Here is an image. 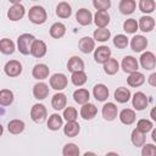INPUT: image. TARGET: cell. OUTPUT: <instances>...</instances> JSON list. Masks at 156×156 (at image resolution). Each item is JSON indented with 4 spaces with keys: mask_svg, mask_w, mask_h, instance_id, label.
<instances>
[{
    "mask_svg": "<svg viewBox=\"0 0 156 156\" xmlns=\"http://www.w3.org/2000/svg\"><path fill=\"white\" fill-rule=\"evenodd\" d=\"M102 65H104V71H105V73L108 74V76L116 74V73L118 72V69H119V63H118V61H117L116 58H112V57H110V58H108L106 62H104Z\"/></svg>",
    "mask_w": 156,
    "mask_h": 156,
    "instance_id": "30",
    "label": "cell"
},
{
    "mask_svg": "<svg viewBox=\"0 0 156 156\" xmlns=\"http://www.w3.org/2000/svg\"><path fill=\"white\" fill-rule=\"evenodd\" d=\"M135 7H136L135 0H121L119 1V5H118V10L123 15H130V13H133L135 11Z\"/></svg>",
    "mask_w": 156,
    "mask_h": 156,
    "instance_id": "28",
    "label": "cell"
},
{
    "mask_svg": "<svg viewBox=\"0 0 156 156\" xmlns=\"http://www.w3.org/2000/svg\"><path fill=\"white\" fill-rule=\"evenodd\" d=\"M33 1H38V0H33Z\"/></svg>",
    "mask_w": 156,
    "mask_h": 156,
    "instance_id": "54",
    "label": "cell"
},
{
    "mask_svg": "<svg viewBox=\"0 0 156 156\" xmlns=\"http://www.w3.org/2000/svg\"><path fill=\"white\" fill-rule=\"evenodd\" d=\"M152 130V140L156 141V129H151Z\"/></svg>",
    "mask_w": 156,
    "mask_h": 156,
    "instance_id": "50",
    "label": "cell"
},
{
    "mask_svg": "<svg viewBox=\"0 0 156 156\" xmlns=\"http://www.w3.org/2000/svg\"><path fill=\"white\" fill-rule=\"evenodd\" d=\"M152 128H154L152 122H151V121H149V119H145V118L139 119V121H138V123H136V129H139V130H140V132H143L144 134L149 133Z\"/></svg>",
    "mask_w": 156,
    "mask_h": 156,
    "instance_id": "44",
    "label": "cell"
},
{
    "mask_svg": "<svg viewBox=\"0 0 156 156\" xmlns=\"http://www.w3.org/2000/svg\"><path fill=\"white\" fill-rule=\"evenodd\" d=\"M88 155H95V154L94 152H85L84 154V156H88Z\"/></svg>",
    "mask_w": 156,
    "mask_h": 156,
    "instance_id": "53",
    "label": "cell"
},
{
    "mask_svg": "<svg viewBox=\"0 0 156 156\" xmlns=\"http://www.w3.org/2000/svg\"><path fill=\"white\" fill-rule=\"evenodd\" d=\"M101 113L106 121H113L118 115V108L113 102H107L102 106Z\"/></svg>",
    "mask_w": 156,
    "mask_h": 156,
    "instance_id": "14",
    "label": "cell"
},
{
    "mask_svg": "<svg viewBox=\"0 0 156 156\" xmlns=\"http://www.w3.org/2000/svg\"><path fill=\"white\" fill-rule=\"evenodd\" d=\"M138 22L134 18H128L123 22V30L128 34H134L138 30Z\"/></svg>",
    "mask_w": 156,
    "mask_h": 156,
    "instance_id": "41",
    "label": "cell"
},
{
    "mask_svg": "<svg viewBox=\"0 0 156 156\" xmlns=\"http://www.w3.org/2000/svg\"><path fill=\"white\" fill-rule=\"evenodd\" d=\"M71 82L76 87H82L83 84L87 83V74H85V72L84 71L73 72L72 76H71Z\"/></svg>",
    "mask_w": 156,
    "mask_h": 156,
    "instance_id": "38",
    "label": "cell"
},
{
    "mask_svg": "<svg viewBox=\"0 0 156 156\" xmlns=\"http://www.w3.org/2000/svg\"><path fill=\"white\" fill-rule=\"evenodd\" d=\"M130 140H132V143H133V145H134V146L140 147V146H143V145H144V143H145L146 138H145V134H144L143 132H140L139 129H136V128H135V129L132 132Z\"/></svg>",
    "mask_w": 156,
    "mask_h": 156,
    "instance_id": "36",
    "label": "cell"
},
{
    "mask_svg": "<svg viewBox=\"0 0 156 156\" xmlns=\"http://www.w3.org/2000/svg\"><path fill=\"white\" fill-rule=\"evenodd\" d=\"M48 117V110L43 104H35L30 108V118L37 123H43Z\"/></svg>",
    "mask_w": 156,
    "mask_h": 156,
    "instance_id": "3",
    "label": "cell"
},
{
    "mask_svg": "<svg viewBox=\"0 0 156 156\" xmlns=\"http://www.w3.org/2000/svg\"><path fill=\"white\" fill-rule=\"evenodd\" d=\"M2 133H4V127L1 126V123H0V136L2 135Z\"/></svg>",
    "mask_w": 156,
    "mask_h": 156,
    "instance_id": "52",
    "label": "cell"
},
{
    "mask_svg": "<svg viewBox=\"0 0 156 156\" xmlns=\"http://www.w3.org/2000/svg\"><path fill=\"white\" fill-rule=\"evenodd\" d=\"M9 1H10L12 5H15V4H21L22 0H9Z\"/></svg>",
    "mask_w": 156,
    "mask_h": 156,
    "instance_id": "51",
    "label": "cell"
},
{
    "mask_svg": "<svg viewBox=\"0 0 156 156\" xmlns=\"http://www.w3.org/2000/svg\"><path fill=\"white\" fill-rule=\"evenodd\" d=\"M56 15L60 18H68L72 15V7L68 2L66 1H61L57 4L56 6Z\"/></svg>",
    "mask_w": 156,
    "mask_h": 156,
    "instance_id": "29",
    "label": "cell"
},
{
    "mask_svg": "<svg viewBox=\"0 0 156 156\" xmlns=\"http://www.w3.org/2000/svg\"><path fill=\"white\" fill-rule=\"evenodd\" d=\"M93 6L96 10H108L111 7V0H93Z\"/></svg>",
    "mask_w": 156,
    "mask_h": 156,
    "instance_id": "46",
    "label": "cell"
},
{
    "mask_svg": "<svg viewBox=\"0 0 156 156\" xmlns=\"http://www.w3.org/2000/svg\"><path fill=\"white\" fill-rule=\"evenodd\" d=\"M63 124V117H61L58 113L50 115L48 119V128L50 130H58Z\"/></svg>",
    "mask_w": 156,
    "mask_h": 156,
    "instance_id": "31",
    "label": "cell"
},
{
    "mask_svg": "<svg viewBox=\"0 0 156 156\" xmlns=\"http://www.w3.org/2000/svg\"><path fill=\"white\" fill-rule=\"evenodd\" d=\"M34 35L29 33H23L17 38V49L21 54L23 55H29L30 54V46L32 43L34 41Z\"/></svg>",
    "mask_w": 156,
    "mask_h": 156,
    "instance_id": "2",
    "label": "cell"
},
{
    "mask_svg": "<svg viewBox=\"0 0 156 156\" xmlns=\"http://www.w3.org/2000/svg\"><path fill=\"white\" fill-rule=\"evenodd\" d=\"M67 105V98L63 93H56L52 98H51V106L52 108H55L56 111H61L66 107Z\"/></svg>",
    "mask_w": 156,
    "mask_h": 156,
    "instance_id": "21",
    "label": "cell"
},
{
    "mask_svg": "<svg viewBox=\"0 0 156 156\" xmlns=\"http://www.w3.org/2000/svg\"><path fill=\"white\" fill-rule=\"evenodd\" d=\"M28 18L34 24H43L48 20L46 10L43 6H39V5L32 6L29 9V12H28Z\"/></svg>",
    "mask_w": 156,
    "mask_h": 156,
    "instance_id": "1",
    "label": "cell"
},
{
    "mask_svg": "<svg viewBox=\"0 0 156 156\" xmlns=\"http://www.w3.org/2000/svg\"><path fill=\"white\" fill-rule=\"evenodd\" d=\"M147 82H149V84H150L151 87H156V73H155V72L150 74Z\"/></svg>",
    "mask_w": 156,
    "mask_h": 156,
    "instance_id": "48",
    "label": "cell"
},
{
    "mask_svg": "<svg viewBox=\"0 0 156 156\" xmlns=\"http://www.w3.org/2000/svg\"><path fill=\"white\" fill-rule=\"evenodd\" d=\"M144 82H145V76H144L143 73L138 72V71L129 73V76H128V78H127L128 85H129V87H133V88H138V87L143 85Z\"/></svg>",
    "mask_w": 156,
    "mask_h": 156,
    "instance_id": "22",
    "label": "cell"
},
{
    "mask_svg": "<svg viewBox=\"0 0 156 156\" xmlns=\"http://www.w3.org/2000/svg\"><path fill=\"white\" fill-rule=\"evenodd\" d=\"M24 13H26L24 6L21 5V4H15V5H12L9 9V11H7V18L10 21H13V22L15 21H20V20L23 18Z\"/></svg>",
    "mask_w": 156,
    "mask_h": 156,
    "instance_id": "10",
    "label": "cell"
},
{
    "mask_svg": "<svg viewBox=\"0 0 156 156\" xmlns=\"http://www.w3.org/2000/svg\"><path fill=\"white\" fill-rule=\"evenodd\" d=\"M121 66H122L123 72H126V73H132V72L138 71V68H139V62L136 61L135 57L128 55V56H124V57H123Z\"/></svg>",
    "mask_w": 156,
    "mask_h": 156,
    "instance_id": "11",
    "label": "cell"
},
{
    "mask_svg": "<svg viewBox=\"0 0 156 156\" xmlns=\"http://www.w3.org/2000/svg\"><path fill=\"white\" fill-rule=\"evenodd\" d=\"M15 43L9 38H2L0 40V52L4 55H12L15 52Z\"/></svg>",
    "mask_w": 156,
    "mask_h": 156,
    "instance_id": "32",
    "label": "cell"
},
{
    "mask_svg": "<svg viewBox=\"0 0 156 156\" xmlns=\"http://www.w3.org/2000/svg\"><path fill=\"white\" fill-rule=\"evenodd\" d=\"M138 28L145 33L151 32L155 28V20L151 16H146V15L141 16L139 18V22H138Z\"/></svg>",
    "mask_w": 156,
    "mask_h": 156,
    "instance_id": "19",
    "label": "cell"
},
{
    "mask_svg": "<svg viewBox=\"0 0 156 156\" xmlns=\"http://www.w3.org/2000/svg\"><path fill=\"white\" fill-rule=\"evenodd\" d=\"M13 101V93L10 89H1L0 90V105L9 106Z\"/></svg>",
    "mask_w": 156,
    "mask_h": 156,
    "instance_id": "39",
    "label": "cell"
},
{
    "mask_svg": "<svg viewBox=\"0 0 156 156\" xmlns=\"http://www.w3.org/2000/svg\"><path fill=\"white\" fill-rule=\"evenodd\" d=\"M140 65L146 71L154 69L156 66V56L154 55V52H151V51L143 52L140 56Z\"/></svg>",
    "mask_w": 156,
    "mask_h": 156,
    "instance_id": "7",
    "label": "cell"
},
{
    "mask_svg": "<svg viewBox=\"0 0 156 156\" xmlns=\"http://www.w3.org/2000/svg\"><path fill=\"white\" fill-rule=\"evenodd\" d=\"M129 44V40L127 38V35L124 34H117L115 38H113V45L117 48V49H126Z\"/></svg>",
    "mask_w": 156,
    "mask_h": 156,
    "instance_id": "43",
    "label": "cell"
},
{
    "mask_svg": "<svg viewBox=\"0 0 156 156\" xmlns=\"http://www.w3.org/2000/svg\"><path fill=\"white\" fill-rule=\"evenodd\" d=\"M5 74L9 77H18L22 73V65L17 60H10L4 67Z\"/></svg>",
    "mask_w": 156,
    "mask_h": 156,
    "instance_id": "5",
    "label": "cell"
},
{
    "mask_svg": "<svg viewBox=\"0 0 156 156\" xmlns=\"http://www.w3.org/2000/svg\"><path fill=\"white\" fill-rule=\"evenodd\" d=\"M50 73V68L45 65V63H37L33 69H32V76L33 78L38 79V80H44L49 77Z\"/></svg>",
    "mask_w": 156,
    "mask_h": 156,
    "instance_id": "12",
    "label": "cell"
},
{
    "mask_svg": "<svg viewBox=\"0 0 156 156\" xmlns=\"http://www.w3.org/2000/svg\"><path fill=\"white\" fill-rule=\"evenodd\" d=\"M73 99H74V101H76L77 104L83 105V104H85V102L89 101V99H90V94H89L88 89L79 88V89H77V90L73 93Z\"/></svg>",
    "mask_w": 156,
    "mask_h": 156,
    "instance_id": "33",
    "label": "cell"
},
{
    "mask_svg": "<svg viewBox=\"0 0 156 156\" xmlns=\"http://www.w3.org/2000/svg\"><path fill=\"white\" fill-rule=\"evenodd\" d=\"M141 155L143 156H155L156 155V146L154 144H145L143 145L141 149Z\"/></svg>",
    "mask_w": 156,
    "mask_h": 156,
    "instance_id": "47",
    "label": "cell"
},
{
    "mask_svg": "<svg viewBox=\"0 0 156 156\" xmlns=\"http://www.w3.org/2000/svg\"><path fill=\"white\" fill-rule=\"evenodd\" d=\"M147 46V39L144 35H134L130 40V48L135 52H141Z\"/></svg>",
    "mask_w": 156,
    "mask_h": 156,
    "instance_id": "15",
    "label": "cell"
},
{
    "mask_svg": "<svg viewBox=\"0 0 156 156\" xmlns=\"http://www.w3.org/2000/svg\"><path fill=\"white\" fill-rule=\"evenodd\" d=\"M108 94H110L108 88H107L105 84L99 83V84H96V85L93 88V95H94V98H95L98 101H105V100H107Z\"/></svg>",
    "mask_w": 156,
    "mask_h": 156,
    "instance_id": "20",
    "label": "cell"
},
{
    "mask_svg": "<svg viewBox=\"0 0 156 156\" xmlns=\"http://www.w3.org/2000/svg\"><path fill=\"white\" fill-rule=\"evenodd\" d=\"M79 50L84 54H90L94 49H95V40L91 39L90 37H83L79 43H78Z\"/></svg>",
    "mask_w": 156,
    "mask_h": 156,
    "instance_id": "25",
    "label": "cell"
},
{
    "mask_svg": "<svg viewBox=\"0 0 156 156\" xmlns=\"http://www.w3.org/2000/svg\"><path fill=\"white\" fill-rule=\"evenodd\" d=\"M46 51H48V48H46L45 41L39 40V39H34V41L32 43V46H30V55L37 57V58H40V57L45 56Z\"/></svg>",
    "mask_w": 156,
    "mask_h": 156,
    "instance_id": "6",
    "label": "cell"
},
{
    "mask_svg": "<svg viewBox=\"0 0 156 156\" xmlns=\"http://www.w3.org/2000/svg\"><path fill=\"white\" fill-rule=\"evenodd\" d=\"M113 95H115L116 101L119 102V104L128 102L129 99H130V96H132L130 90L127 89V88H124V87H119V88H117V89L115 90V94H113Z\"/></svg>",
    "mask_w": 156,
    "mask_h": 156,
    "instance_id": "27",
    "label": "cell"
},
{
    "mask_svg": "<svg viewBox=\"0 0 156 156\" xmlns=\"http://www.w3.org/2000/svg\"><path fill=\"white\" fill-rule=\"evenodd\" d=\"M66 33V26L61 22H55L51 27H50V35L55 39H60L65 35Z\"/></svg>",
    "mask_w": 156,
    "mask_h": 156,
    "instance_id": "34",
    "label": "cell"
},
{
    "mask_svg": "<svg viewBox=\"0 0 156 156\" xmlns=\"http://www.w3.org/2000/svg\"><path fill=\"white\" fill-rule=\"evenodd\" d=\"M155 0H139V10L144 13H151L155 11Z\"/></svg>",
    "mask_w": 156,
    "mask_h": 156,
    "instance_id": "40",
    "label": "cell"
},
{
    "mask_svg": "<svg viewBox=\"0 0 156 156\" xmlns=\"http://www.w3.org/2000/svg\"><path fill=\"white\" fill-rule=\"evenodd\" d=\"M93 35H94V40L104 43V41H107V40L110 39L111 32H110L106 27H105V28H98V29L94 30Z\"/></svg>",
    "mask_w": 156,
    "mask_h": 156,
    "instance_id": "37",
    "label": "cell"
},
{
    "mask_svg": "<svg viewBox=\"0 0 156 156\" xmlns=\"http://www.w3.org/2000/svg\"><path fill=\"white\" fill-rule=\"evenodd\" d=\"M33 95L37 100H44L49 95V85L44 82H39L33 87Z\"/></svg>",
    "mask_w": 156,
    "mask_h": 156,
    "instance_id": "16",
    "label": "cell"
},
{
    "mask_svg": "<svg viewBox=\"0 0 156 156\" xmlns=\"http://www.w3.org/2000/svg\"><path fill=\"white\" fill-rule=\"evenodd\" d=\"M132 104L136 111H143L144 108H146L149 100H147V96L143 91H136L132 98Z\"/></svg>",
    "mask_w": 156,
    "mask_h": 156,
    "instance_id": "9",
    "label": "cell"
},
{
    "mask_svg": "<svg viewBox=\"0 0 156 156\" xmlns=\"http://www.w3.org/2000/svg\"><path fill=\"white\" fill-rule=\"evenodd\" d=\"M24 122L21 121V119H12L7 124V130L11 133V134H20L24 130Z\"/></svg>",
    "mask_w": 156,
    "mask_h": 156,
    "instance_id": "35",
    "label": "cell"
},
{
    "mask_svg": "<svg viewBox=\"0 0 156 156\" xmlns=\"http://www.w3.org/2000/svg\"><path fill=\"white\" fill-rule=\"evenodd\" d=\"M135 111L132 110V108H123L121 112H119V121L126 124V126H130L135 122Z\"/></svg>",
    "mask_w": 156,
    "mask_h": 156,
    "instance_id": "23",
    "label": "cell"
},
{
    "mask_svg": "<svg viewBox=\"0 0 156 156\" xmlns=\"http://www.w3.org/2000/svg\"><path fill=\"white\" fill-rule=\"evenodd\" d=\"M79 130H80V127H79V123L77 121H67L66 126L63 127V133L68 138L77 136Z\"/></svg>",
    "mask_w": 156,
    "mask_h": 156,
    "instance_id": "24",
    "label": "cell"
},
{
    "mask_svg": "<svg viewBox=\"0 0 156 156\" xmlns=\"http://www.w3.org/2000/svg\"><path fill=\"white\" fill-rule=\"evenodd\" d=\"M68 84V79L63 73H55L50 78V87L57 91L63 90Z\"/></svg>",
    "mask_w": 156,
    "mask_h": 156,
    "instance_id": "4",
    "label": "cell"
},
{
    "mask_svg": "<svg viewBox=\"0 0 156 156\" xmlns=\"http://www.w3.org/2000/svg\"><path fill=\"white\" fill-rule=\"evenodd\" d=\"M76 20L80 26H89L93 21V15L88 9H79L76 13Z\"/></svg>",
    "mask_w": 156,
    "mask_h": 156,
    "instance_id": "17",
    "label": "cell"
},
{
    "mask_svg": "<svg viewBox=\"0 0 156 156\" xmlns=\"http://www.w3.org/2000/svg\"><path fill=\"white\" fill-rule=\"evenodd\" d=\"M79 147L73 144V143H68L63 146L62 149V155L63 156H78L79 155Z\"/></svg>",
    "mask_w": 156,
    "mask_h": 156,
    "instance_id": "42",
    "label": "cell"
},
{
    "mask_svg": "<svg viewBox=\"0 0 156 156\" xmlns=\"http://www.w3.org/2000/svg\"><path fill=\"white\" fill-rule=\"evenodd\" d=\"M111 57V50L108 46L101 45L94 49V60L98 63H104Z\"/></svg>",
    "mask_w": 156,
    "mask_h": 156,
    "instance_id": "8",
    "label": "cell"
},
{
    "mask_svg": "<svg viewBox=\"0 0 156 156\" xmlns=\"http://www.w3.org/2000/svg\"><path fill=\"white\" fill-rule=\"evenodd\" d=\"M77 116H78V112L74 107L72 106H68V107H65L63 110V118L66 121H76L77 119Z\"/></svg>",
    "mask_w": 156,
    "mask_h": 156,
    "instance_id": "45",
    "label": "cell"
},
{
    "mask_svg": "<svg viewBox=\"0 0 156 156\" xmlns=\"http://www.w3.org/2000/svg\"><path fill=\"white\" fill-rule=\"evenodd\" d=\"M98 113V108L94 104H90L89 101L83 104V106L80 107V116L84 119H93Z\"/></svg>",
    "mask_w": 156,
    "mask_h": 156,
    "instance_id": "18",
    "label": "cell"
},
{
    "mask_svg": "<svg viewBox=\"0 0 156 156\" xmlns=\"http://www.w3.org/2000/svg\"><path fill=\"white\" fill-rule=\"evenodd\" d=\"M94 23L98 28H105L110 23V15L106 10H96L94 15Z\"/></svg>",
    "mask_w": 156,
    "mask_h": 156,
    "instance_id": "13",
    "label": "cell"
},
{
    "mask_svg": "<svg viewBox=\"0 0 156 156\" xmlns=\"http://www.w3.org/2000/svg\"><path fill=\"white\" fill-rule=\"evenodd\" d=\"M67 69L72 73L77 71H84V61L79 56H72L67 62Z\"/></svg>",
    "mask_w": 156,
    "mask_h": 156,
    "instance_id": "26",
    "label": "cell"
},
{
    "mask_svg": "<svg viewBox=\"0 0 156 156\" xmlns=\"http://www.w3.org/2000/svg\"><path fill=\"white\" fill-rule=\"evenodd\" d=\"M150 116H151V118H152L154 121H156V116H155V108H152V110H151V113H150Z\"/></svg>",
    "mask_w": 156,
    "mask_h": 156,
    "instance_id": "49",
    "label": "cell"
}]
</instances>
